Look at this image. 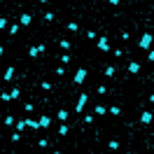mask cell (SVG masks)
<instances>
[{
  "instance_id": "30bf717a",
  "label": "cell",
  "mask_w": 154,
  "mask_h": 154,
  "mask_svg": "<svg viewBox=\"0 0 154 154\" xmlns=\"http://www.w3.org/2000/svg\"><path fill=\"white\" fill-rule=\"evenodd\" d=\"M19 96H21V89H19V87H14V89L10 91V100H17Z\"/></svg>"
},
{
  "instance_id": "1f68e13d",
  "label": "cell",
  "mask_w": 154,
  "mask_h": 154,
  "mask_svg": "<svg viewBox=\"0 0 154 154\" xmlns=\"http://www.w3.org/2000/svg\"><path fill=\"white\" fill-rule=\"evenodd\" d=\"M2 54H5V49H2V47H0V56H2Z\"/></svg>"
},
{
  "instance_id": "7a4b0ae2",
  "label": "cell",
  "mask_w": 154,
  "mask_h": 154,
  "mask_svg": "<svg viewBox=\"0 0 154 154\" xmlns=\"http://www.w3.org/2000/svg\"><path fill=\"white\" fill-rule=\"evenodd\" d=\"M84 79H87V68H79V70L75 72V77H72V82L79 87V84H84Z\"/></svg>"
},
{
  "instance_id": "d6a6232c",
  "label": "cell",
  "mask_w": 154,
  "mask_h": 154,
  "mask_svg": "<svg viewBox=\"0 0 154 154\" xmlns=\"http://www.w3.org/2000/svg\"><path fill=\"white\" fill-rule=\"evenodd\" d=\"M149 100H152V103H154V96H149Z\"/></svg>"
},
{
  "instance_id": "3957f363",
  "label": "cell",
  "mask_w": 154,
  "mask_h": 154,
  "mask_svg": "<svg viewBox=\"0 0 154 154\" xmlns=\"http://www.w3.org/2000/svg\"><path fill=\"white\" fill-rule=\"evenodd\" d=\"M87 100H89V94H82V96L77 98V103H75V112L79 115L82 110H84V105H87Z\"/></svg>"
},
{
  "instance_id": "7402d4cb",
  "label": "cell",
  "mask_w": 154,
  "mask_h": 154,
  "mask_svg": "<svg viewBox=\"0 0 154 154\" xmlns=\"http://www.w3.org/2000/svg\"><path fill=\"white\" fill-rule=\"evenodd\" d=\"M58 45H61V47L66 49V51H68V49H70V42H68V40H58Z\"/></svg>"
},
{
  "instance_id": "d4e9b609",
  "label": "cell",
  "mask_w": 154,
  "mask_h": 154,
  "mask_svg": "<svg viewBox=\"0 0 154 154\" xmlns=\"http://www.w3.org/2000/svg\"><path fill=\"white\" fill-rule=\"evenodd\" d=\"M5 124H7V126H12V124H14V117H12V115H7V117H5Z\"/></svg>"
},
{
  "instance_id": "4dcf8cb0",
  "label": "cell",
  "mask_w": 154,
  "mask_h": 154,
  "mask_svg": "<svg viewBox=\"0 0 154 154\" xmlns=\"http://www.w3.org/2000/svg\"><path fill=\"white\" fill-rule=\"evenodd\" d=\"M107 2H110V5H115V7H117V5L122 2V0H107Z\"/></svg>"
},
{
  "instance_id": "9a60e30c",
  "label": "cell",
  "mask_w": 154,
  "mask_h": 154,
  "mask_svg": "<svg viewBox=\"0 0 154 154\" xmlns=\"http://www.w3.org/2000/svg\"><path fill=\"white\" fill-rule=\"evenodd\" d=\"M107 112H110V115H122V107H119V105H112V107H110V110H107Z\"/></svg>"
},
{
  "instance_id": "83f0119b",
  "label": "cell",
  "mask_w": 154,
  "mask_h": 154,
  "mask_svg": "<svg viewBox=\"0 0 154 154\" xmlns=\"http://www.w3.org/2000/svg\"><path fill=\"white\" fill-rule=\"evenodd\" d=\"M47 145H49V140H47V138H40V147H42V149H45Z\"/></svg>"
},
{
  "instance_id": "5b68a950",
  "label": "cell",
  "mask_w": 154,
  "mask_h": 154,
  "mask_svg": "<svg viewBox=\"0 0 154 154\" xmlns=\"http://www.w3.org/2000/svg\"><path fill=\"white\" fill-rule=\"evenodd\" d=\"M96 47L100 49V51H110V42H107V38H98L96 40Z\"/></svg>"
},
{
  "instance_id": "4316f807",
  "label": "cell",
  "mask_w": 154,
  "mask_h": 154,
  "mask_svg": "<svg viewBox=\"0 0 154 154\" xmlns=\"http://www.w3.org/2000/svg\"><path fill=\"white\" fill-rule=\"evenodd\" d=\"M7 21H10V19H5V17L0 19V30H2V28H7Z\"/></svg>"
},
{
  "instance_id": "d6986e66",
  "label": "cell",
  "mask_w": 154,
  "mask_h": 154,
  "mask_svg": "<svg viewBox=\"0 0 154 154\" xmlns=\"http://www.w3.org/2000/svg\"><path fill=\"white\" fill-rule=\"evenodd\" d=\"M105 77H115V68L112 66H105Z\"/></svg>"
},
{
  "instance_id": "52a82bcc",
  "label": "cell",
  "mask_w": 154,
  "mask_h": 154,
  "mask_svg": "<svg viewBox=\"0 0 154 154\" xmlns=\"http://www.w3.org/2000/svg\"><path fill=\"white\" fill-rule=\"evenodd\" d=\"M49 124H51V117L40 115V128H49Z\"/></svg>"
},
{
  "instance_id": "ba28073f",
  "label": "cell",
  "mask_w": 154,
  "mask_h": 154,
  "mask_svg": "<svg viewBox=\"0 0 154 154\" xmlns=\"http://www.w3.org/2000/svg\"><path fill=\"white\" fill-rule=\"evenodd\" d=\"M30 23H33V17H30V14H21L19 26H30Z\"/></svg>"
},
{
  "instance_id": "6da1fadb",
  "label": "cell",
  "mask_w": 154,
  "mask_h": 154,
  "mask_svg": "<svg viewBox=\"0 0 154 154\" xmlns=\"http://www.w3.org/2000/svg\"><path fill=\"white\" fill-rule=\"evenodd\" d=\"M152 42H154L152 33H145L143 38L138 40V47H140V49H147V51H149V49H152Z\"/></svg>"
},
{
  "instance_id": "603a6c76",
  "label": "cell",
  "mask_w": 154,
  "mask_h": 154,
  "mask_svg": "<svg viewBox=\"0 0 154 154\" xmlns=\"http://www.w3.org/2000/svg\"><path fill=\"white\" fill-rule=\"evenodd\" d=\"M107 112V107H103V105H96V115H105Z\"/></svg>"
},
{
  "instance_id": "f546056e",
  "label": "cell",
  "mask_w": 154,
  "mask_h": 154,
  "mask_svg": "<svg viewBox=\"0 0 154 154\" xmlns=\"http://www.w3.org/2000/svg\"><path fill=\"white\" fill-rule=\"evenodd\" d=\"M147 58H149V61H154V49H149V54H147Z\"/></svg>"
},
{
  "instance_id": "277c9868",
  "label": "cell",
  "mask_w": 154,
  "mask_h": 154,
  "mask_svg": "<svg viewBox=\"0 0 154 154\" xmlns=\"http://www.w3.org/2000/svg\"><path fill=\"white\" fill-rule=\"evenodd\" d=\"M152 119H154V115H152V112H147V110H145V112H140V124H143V126L152 124Z\"/></svg>"
},
{
  "instance_id": "cb8c5ba5",
  "label": "cell",
  "mask_w": 154,
  "mask_h": 154,
  "mask_svg": "<svg viewBox=\"0 0 154 154\" xmlns=\"http://www.w3.org/2000/svg\"><path fill=\"white\" fill-rule=\"evenodd\" d=\"M40 87L45 89V91H51V84H49V82H40Z\"/></svg>"
},
{
  "instance_id": "9c48e42d",
  "label": "cell",
  "mask_w": 154,
  "mask_h": 154,
  "mask_svg": "<svg viewBox=\"0 0 154 154\" xmlns=\"http://www.w3.org/2000/svg\"><path fill=\"white\" fill-rule=\"evenodd\" d=\"M2 79H5V82H12V79H14V66H10L5 70V77H2Z\"/></svg>"
},
{
  "instance_id": "8fae6325",
  "label": "cell",
  "mask_w": 154,
  "mask_h": 154,
  "mask_svg": "<svg viewBox=\"0 0 154 154\" xmlns=\"http://www.w3.org/2000/svg\"><path fill=\"white\" fill-rule=\"evenodd\" d=\"M26 126H28V128H35V131H38V128H40V122H35V119H30V117H28V119H26Z\"/></svg>"
},
{
  "instance_id": "44dd1931",
  "label": "cell",
  "mask_w": 154,
  "mask_h": 154,
  "mask_svg": "<svg viewBox=\"0 0 154 154\" xmlns=\"http://www.w3.org/2000/svg\"><path fill=\"white\" fill-rule=\"evenodd\" d=\"M17 30H19V23H12L10 26V35H17Z\"/></svg>"
},
{
  "instance_id": "f1b7e54d",
  "label": "cell",
  "mask_w": 154,
  "mask_h": 154,
  "mask_svg": "<svg viewBox=\"0 0 154 154\" xmlns=\"http://www.w3.org/2000/svg\"><path fill=\"white\" fill-rule=\"evenodd\" d=\"M56 75H66V66H58L56 68Z\"/></svg>"
},
{
  "instance_id": "ac0fdd59",
  "label": "cell",
  "mask_w": 154,
  "mask_h": 154,
  "mask_svg": "<svg viewBox=\"0 0 154 154\" xmlns=\"http://www.w3.org/2000/svg\"><path fill=\"white\" fill-rule=\"evenodd\" d=\"M107 147H110V149H119V140H110V143H107Z\"/></svg>"
},
{
  "instance_id": "5bb4252c",
  "label": "cell",
  "mask_w": 154,
  "mask_h": 154,
  "mask_svg": "<svg viewBox=\"0 0 154 154\" xmlns=\"http://www.w3.org/2000/svg\"><path fill=\"white\" fill-rule=\"evenodd\" d=\"M66 119H68V112H66V110H58V122L66 124Z\"/></svg>"
},
{
  "instance_id": "e0dca14e",
  "label": "cell",
  "mask_w": 154,
  "mask_h": 154,
  "mask_svg": "<svg viewBox=\"0 0 154 154\" xmlns=\"http://www.w3.org/2000/svg\"><path fill=\"white\" fill-rule=\"evenodd\" d=\"M23 128H26V119H19V122H17V131H23Z\"/></svg>"
},
{
  "instance_id": "7c38bea8",
  "label": "cell",
  "mask_w": 154,
  "mask_h": 154,
  "mask_svg": "<svg viewBox=\"0 0 154 154\" xmlns=\"http://www.w3.org/2000/svg\"><path fill=\"white\" fill-rule=\"evenodd\" d=\"M68 131H70V126H68V124H61V126H58V135H68Z\"/></svg>"
},
{
  "instance_id": "4fadbf2b",
  "label": "cell",
  "mask_w": 154,
  "mask_h": 154,
  "mask_svg": "<svg viewBox=\"0 0 154 154\" xmlns=\"http://www.w3.org/2000/svg\"><path fill=\"white\" fill-rule=\"evenodd\" d=\"M28 56H30V58H38V56H40V49H38V47H30V49H28Z\"/></svg>"
},
{
  "instance_id": "8992f818",
  "label": "cell",
  "mask_w": 154,
  "mask_h": 154,
  "mask_svg": "<svg viewBox=\"0 0 154 154\" xmlns=\"http://www.w3.org/2000/svg\"><path fill=\"white\" fill-rule=\"evenodd\" d=\"M128 72H131V75H138V72H140V63H138V61H131V63H128Z\"/></svg>"
},
{
  "instance_id": "2e32d148",
  "label": "cell",
  "mask_w": 154,
  "mask_h": 154,
  "mask_svg": "<svg viewBox=\"0 0 154 154\" xmlns=\"http://www.w3.org/2000/svg\"><path fill=\"white\" fill-rule=\"evenodd\" d=\"M66 28H68V30H72V33H77V30H79V26H77L75 21H70V23H68Z\"/></svg>"
},
{
  "instance_id": "836d02e7",
  "label": "cell",
  "mask_w": 154,
  "mask_h": 154,
  "mask_svg": "<svg viewBox=\"0 0 154 154\" xmlns=\"http://www.w3.org/2000/svg\"><path fill=\"white\" fill-rule=\"evenodd\" d=\"M54 154H63V152H54Z\"/></svg>"
},
{
  "instance_id": "ffe728a7",
  "label": "cell",
  "mask_w": 154,
  "mask_h": 154,
  "mask_svg": "<svg viewBox=\"0 0 154 154\" xmlns=\"http://www.w3.org/2000/svg\"><path fill=\"white\" fill-rule=\"evenodd\" d=\"M68 63H70V54H63L61 56V66H68Z\"/></svg>"
},
{
  "instance_id": "484cf974",
  "label": "cell",
  "mask_w": 154,
  "mask_h": 154,
  "mask_svg": "<svg viewBox=\"0 0 154 154\" xmlns=\"http://www.w3.org/2000/svg\"><path fill=\"white\" fill-rule=\"evenodd\" d=\"M0 100H2V103H7V100H10V94H5V91H2V94H0Z\"/></svg>"
}]
</instances>
